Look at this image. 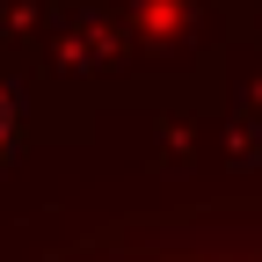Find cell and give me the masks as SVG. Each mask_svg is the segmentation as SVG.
<instances>
[{
  "label": "cell",
  "instance_id": "1",
  "mask_svg": "<svg viewBox=\"0 0 262 262\" xmlns=\"http://www.w3.org/2000/svg\"><path fill=\"white\" fill-rule=\"evenodd\" d=\"M8 139H15V102H8V88H0V153H8Z\"/></svg>",
  "mask_w": 262,
  "mask_h": 262
}]
</instances>
